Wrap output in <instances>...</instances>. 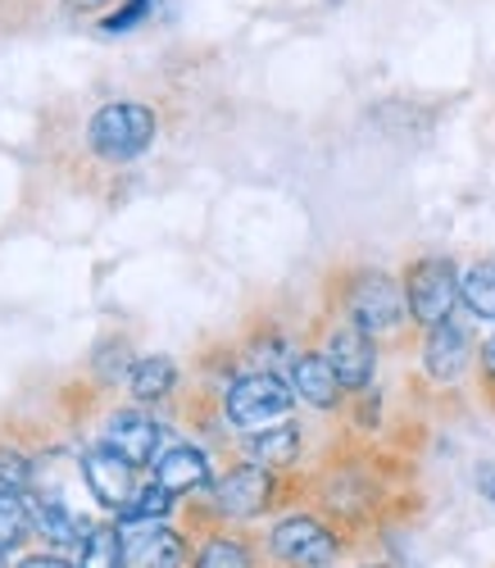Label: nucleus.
Here are the masks:
<instances>
[{
	"mask_svg": "<svg viewBox=\"0 0 495 568\" xmlns=\"http://www.w3.org/2000/svg\"><path fill=\"white\" fill-rule=\"evenodd\" d=\"M341 310L351 323H360L373 337H395L410 318V301H405V282L391 277L382 268H355L341 287Z\"/></svg>",
	"mask_w": 495,
	"mask_h": 568,
	"instance_id": "f257e3e1",
	"label": "nucleus"
},
{
	"mask_svg": "<svg viewBox=\"0 0 495 568\" xmlns=\"http://www.w3.org/2000/svg\"><path fill=\"white\" fill-rule=\"evenodd\" d=\"M291 405H295V392L286 377H277L273 368H251L228 383L223 392V418L232 423L236 433H260V428H273V423L291 418Z\"/></svg>",
	"mask_w": 495,
	"mask_h": 568,
	"instance_id": "f03ea898",
	"label": "nucleus"
},
{
	"mask_svg": "<svg viewBox=\"0 0 495 568\" xmlns=\"http://www.w3.org/2000/svg\"><path fill=\"white\" fill-rule=\"evenodd\" d=\"M160 132V119L151 105L141 101H110L95 110L87 136H91V151L110 160V164H128V160H141L151 151V141Z\"/></svg>",
	"mask_w": 495,
	"mask_h": 568,
	"instance_id": "7ed1b4c3",
	"label": "nucleus"
},
{
	"mask_svg": "<svg viewBox=\"0 0 495 568\" xmlns=\"http://www.w3.org/2000/svg\"><path fill=\"white\" fill-rule=\"evenodd\" d=\"M459 264L451 255H418L410 268H405V301H410V318L423 327H436L445 318H455V310L464 305L459 296Z\"/></svg>",
	"mask_w": 495,
	"mask_h": 568,
	"instance_id": "20e7f679",
	"label": "nucleus"
},
{
	"mask_svg": "<svg viewBox=\"0 0 495 568\" xmlns=\"http://www.w3.org/2000/svg\"><path fill=\"white\" fill-rule=\"evenodd\" d=\"M269 555L282 568H327L341 555V537L323 524L319 514H286L269 528Z\"/></svg>",
	"mask_w": 495,
	"mask_h": 568,
	"instance_id": "39448f33",
	"label": "nucleus"
},
{
	"mask_svg": "<svg viewBox=\"0 0 495 568\" xmlns=\"http://www.w3.org/2000/svg\"><path fill=\"white\" fill-rule=\"evenodd\" d=\"M214 514L219 518H260L273 509V496H277V473L255 464V459H241L232 464L223 478H214Z\"/></svg>",
	"mask_w": 495,
	"mask_h": 568,
	"instance_id": "423d86ee",
	"label": "nucleus"
},
{
	"mask_svg": "<svg viewBox=\"0 0 495 568\" xmlns=\"http://www.w3.org/2000/svg\"><path fill=\"white\" fill-rule=\"evenodd\" d=\"M473 351H477V342H473V327L464 318H445V323L427 327L423 355H418L423 377L436 387H455L459 377L473 368Z\"/></svg>",
	"mask_w": 495,
	"mask_h": 568,
	"instance_id": "0eeeda50",
	"label": "nucleus"
},
{
	"mask_svg": "<svg viewBox=\"0 0 495 568\" xmlns=\"http://www.w3.org/2000/svg\"><path fill=\"white\" fill-rule=\"evenodd\" d=\"M323 355H327V364L341 377L345 392H368L373 387V377H377V337L364 333L360 323H351V318L332 323V333L323 337Z\"/></svg>",
	"mask_w": 495,
	"mask_h": 568,
	"instance_id": "6e6552de",
	"label": "nucleus"
},
{
	"mask_svg": "<svg viewBox=\"0 0 495 568\" xmlns=\"http://www.w3.org/2000/svg\"><path fill=\"white\" fill-rule=\"evenodd\" d=\"M105 446L114 455H123L132 468H145V464H155L164 455V428L141 409H119L105 423Z\"/></svg>",
	"mask_w": 495,
	"mask_h": 568,
	"instance_id": "1a4fd4ad",
	"label": "nucleus"
},
{
	"mask_svg": "<svg viewBox=\"0 0 495 568\" xmlns=\"http://www.w3.org/2000/svg\"><path fill=\"white\" fill-rule=\"evenodd\" d=\"M286 383H291L295 400H305L310 409H323V414L327 409H341L345 387H341V377L332 373V364H327L323 351H295L291 364H286Z\"/></svg>",
	"mask_w": 495,
	"mask_h": 568,
	"instance_id": "9d476101",
	"label": "nucleus"
},
{
	"mask_svg": "<svg viewBox=\"0 0 495 568\" xmlns=\"http://www.w3.org/2000/svg\"><path fill=\"white\" fill-rule=\"evenodd\" d=\"M186 564V537L169 524H141L123 528V568H182Z\"/></svg>",
	"mask_w": 495,
	"mask_h": 568,
	"instance_id": "9b49d317",
	"label": "nucleus"
},
{
	"mask_svg": "<svg viewBox=\"0 0 495 568\" xmlns=\"http://www.w3.org/2000/svg\"><path fill=\"white\" fill-rule=\"evenodd\" d=\"M82 478H87V487H91V496L101 500L105 509H123L128 500H132V491H137V473H132V464L123 459V455H114L105 442L95 446V450H87V459H82Z\"/></svg>",
	"mask_w": 495,
	"mask_h": 568,
	"instance_id": "f8f14e48",
	"label": "nucleus"
},
{
	"mask_svg": "<svg viewBox=\"0 0 495 568\" xmlns=\"http://www.w3.org/2000/svg\"><path fill=\"white\" fill-rule=\"evenodd\" d=\"M155 478L173 491V496H186V491H205L214 487V473H210V455L191 442H178L169 446L160 459H155Z\"/></svg>",
	"mask_w": 495,
	"mask_h": 568,
	"instance_id": "ddd939ff",
	"label": "nucleus"
},
{
	"mask_svg": "<svg viewBox=\"0 0 495 568\" xmlns=\"http://www.w3.org/2000/svg\"><path fill=\"white\" fill-rule=\"evenodd\" d=\"M301 450H305V433L295 428L291 418H282V423H273V428H260V433H245V437H241V455L255 459V464H264V468H273V473L291 468L295 459H301Z\"/></svg>",
	"mask_w": 495,
	"mask_h": 568,
	"instance_id": "4468645a",
	"label": "nucleus"
},
{
	"mask_svg": "<svg viewBox=\"0 0 495 568\" xmlns=\"http://www.w3.org/2000/svg\"><path fill=\"white\" fill-rule=\"evenodd\" d=\"M32 528L51 546H82V537L91 532L87 518L78 509H69L64 500H55V496H41L32 505Z\"/></svg>",
	"mask_w": 495,
	"mask_h": 568,
	"instance_id": "2eb2a0df",
	"label": "nucleus"
},
{
	"mask_svg": "<svg viewBox=\"0 0 495 568\" xmlns=\"http://www.w3.org/2000/svg\"><path fill=\"white\" fill-rule=\"evenodd\" d=\"M128 383H132V396H137V400L160 405V400H169L173 387H178V364H173L169 355H145V359L132 364Z\"/></svg>",
	"mask_w": 495,
	"mask_h": 568,
	"instance_id": "dca6fc26",
	"label": "nucleus"
},
{
	"mask_svg": "<svg viewBox=\"0 0 495 568\" xmlns=\"http://www.w3.org/2000/svg\"><path fill=\"white\" fill-rule=\"evenodd\" d=\"M169 514H173V491L160 478H151V483H141L132 491V500L114 514V524L119 528H141V524H164Z\"/></svg>",
	"mask_w": 495,
	"mask_h": 568,
	"instance_id": "f3484780",
	"label": "nucleus"
},
{
	"mask_svg": "<svg viewBox=\"0 0 495 568\" xmlns=\"http://www.w3.org/2000/svg\"><path fill=\"white\" fill-rule=\"evenodd\" d=\"M459 296H464V310L482 323H495V255H482L464 268L459 277Z\"/></svg>",
	"mask_w": 495,
	"mask_h": 568,
	"instance_id": "a211bd4d",
	"label": "nucleus"
},
{
	"mask_svg": "<svg viewBox=\"0 0 495 568\" xmlns=\"http://www.w3.org/2000/svg\"><path fill=\"white\" fill-rule=\"evenodd\" d=\"M191 568H255V550L251 541H241L232 532H210L195 550Z\"/></svg>",
	"mask_w": 495,
	"mask_h": 568,
	"instance_id": "6ab92c4d",
	"label": "nucleus"
},
{
	"mask_svg": "<svg viewBox=\"0 0 495 568\" xmlns=\"http://www.w3.org/2000/svg\"><path fill=\"white\" fill-rule=\"evenodd\" d=\"M78 568H123V528L95 524L78 546Z\"/></svg>",
	"mask_w": 495,
	"mask_h": 568,
	"instance_id": "aec40b11",
	"label": "nucleus"
},
{
	"mask_svg": "<svg viewBox=\"0 0 495 568\" xmlns=\"http://www.w3.org/2000/svg\"><path fill=\"white\" fill-rule=\"evenodd\" d=\"M28 528H32V505L19 491L0 487V555H10L14 546H23Z\"/></svg>",
	"mask_w": 495,
	"mask_h": 568,
	"instance_id": "412c9836",
	"label": "nucleus"
},
{
	"mask_svg": "<svg viewBox=\"0 0 495 568\" xmlns=\"http://www.w3.org/2000/svg\"><path fill=\"white\" fill-rule=\"evenodd\" d=\"M32 459L28 455H19V450H10V446H0V487H10V491H23L28 483H32Z\"/></svg>",
	"mask_w": 495,
	"mask_h": 568,
	"instance_id": "4be33fe9",
	"label": "nucleus"
},
{
	"mask_svg": "<svg viewBox=\"0 0 495 568\" xmlns=\"http://www.w3.org/2000/svg\"><path fill=\"white\" fill-rule=\"evenodd\" d=\"M151 10H155V0H128V6H123L119 14H110V19H105V32H110V37H123V32H132L145 14H151Z\"/></svg>",
	"mask_w": 495,
	"mask_h": 568,
	"instance_id": "5701e85b",
	"label": "nucleus"
},
{
	"mask_svg": "<svg viewBox=\"0 0 495 568\" xmlns=\"http://www.w3.org/2000/svg\"><path fill=\"white\" fill-rule=\"evenodd\" d=\"M477 368H482V377H486V383H495V327H491V337L482 342V351H477Z\"/></svg>",
	"mask_w": 495,
	"mask_h": 568,
	"instance_id": "b1692460",
	"label": "nucleus"
},
{
	"mask_svg": "<svg viewBox=\"0 0 495 568\" xmlns=\"http://www.w3.org/2000/svg\"><path fill=\"white\" fill-rule=\"evenodd\" d=\"M477 496H482L486 505H495V464H482V468H477Z\"/></svg>",
	"mask_w": 495,
	"mask_h": 568,
	"instance_id": "393cba45",
	"label": "nucleus"
},
{
	"mask_svg": "<svg viewBox=\"0 0 495 568\" xmlns=\"http://www.w3.org/2000/svg\"><path fill=\"white\" fill-rule=\"evenodd\" d=\"M19 568H73V564L60 555H28V559H19Z\"/></svg>",
	"mask_w": 495,
	"mask_h": 568,
	"instance_id": "a878e982",
	"label": "nucleus"
},
{
	"mask_svg": "<svg viewBox=\"0 0 495 568\" xmlns=\"http://www.w3.org/2000/svg\"><path fill=\"white\" fill-rule=\"evenodd\" d=\"M64 6H73V10H101L105 0H64Z\"/></svg>",
	"mask_w": 495,
	"mask_h": 568,
	"instance_id": "bb28decb",
	"label": "nucleus"
},
{
	"mask_svg": "<svg viewBox=\"0 0 495 568\" xmlns=\"http://www.w3.org/2000/svg\"><path fill=\"white\" fill-rule=\"evenodd\" d=\"M360 568H382V564H360Z\"/></svg>",
	"mask_w": 495,
	"mask_h": 568,
	"instance_id": "cd10ccee",
	"label": "nucleus"
},
{
	"mask_svg": "<svg viewBox=\"0 0 495 568\" xmlns=\"http://www.w3.org/2000/svg\"><path fill=\"white\" fill-rule=\"evenodd\" d=\"M0 568H6V555H0Z\"/></svg>",
	"mask_w": 495,
	"mask_h": 568,
	"instance_id": "c85d7f7f",
	"label": "nucleus"
},
{
	"mask_svg": "<svg viewBox=\"0 0 495 568\" xmlns=\"http://www.w3.org/2000/svg\"><path fill=\"white\" fill-rule=\"evenodd\" d=\"M327 568H332V564H327Z\"/></svg>",
	"mask_w": 495,
	"mask_h": 568,
	"instance_id": "c756f323",
	"label": "nucleus"
}]
</instances>
